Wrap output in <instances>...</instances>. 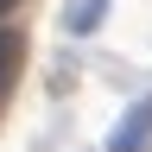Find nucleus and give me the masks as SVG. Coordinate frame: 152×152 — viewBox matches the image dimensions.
Listing matches in <instances>:
<instances>
[{
    "label": "nucleus",
    "instance_id": "f257e3e1",
    "mask_svg": "<svg viewBox=\"0 0 152 152\" xmlns=\"http://www.w3.org/2000/svg\"><path fill=\"white\" fill-rule=\"evenodd\" d=\"M146 146H152V95H146V102H133V108L121 114L108 152H146Z\"/></svg>",
    "mask_w": 152,
    "mask_h": 152
},
{
    "label": "nucleus",
    "instance_id": "f03ea898",
    "mask_svg": "<svg viewBox=\"0 0 152 152\" xmlns=\"http://www.w3.org/2000/svg\"><path fill=\"white\" fill-rule=\"evenodd\" d=\"M19 64H26V38H19L13 26H0V102L13 95V83H19Z\"/></svg>",
    "mask_w": 152,
    "mask_h": 152
},
{
    "label": "nucleus",
    "instance_id": "7ed1b4c3",
    "mask_svg": "<svg viewBox=\"0 0 152 152\" xmlns=\"http://www.w3.org/2000/svg\"><path fill=\"white\" fill-rule=\"evenodd\" d=\"M102 13H108V0H70V13H64V26L83 38V32H95L102 26Z\"/></svg>",
    "mask_w": 152,
    "mask_h": 152
},
{
    "label": "nucleus",
    "instance_id": "20e7f679",
    "mask_svg": "<svg viewBox=\"0 0 152 152\" xmlns=\"http://www.w3.org/2000/svg\"><path fill=\"white\" fill-rule=\"evenodd\" d=\"M13 7H19V0H0V19H7V13H13Z\"/></svg>",
    "mask_w": 152,
    "mask_h": 152
}]
</instances>
